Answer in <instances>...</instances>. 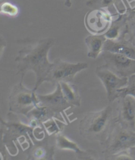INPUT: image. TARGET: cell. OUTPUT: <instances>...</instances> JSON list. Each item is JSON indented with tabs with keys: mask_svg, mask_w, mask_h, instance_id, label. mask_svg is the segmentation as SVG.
<instances>
[{
	"mask_svg": "<svg viewBox=\"0 0 135 160\" xmlns=\"http://www.w3.org/2000/svg\"><path fill=\"white\" fill-rule=\"evenodd\" d=\"M59 84L65 98L72 108L81 107V98L77 86L69 82H60Z\"/></svg>",
	"mask_w": 135,
	"mask_h": 160,
	"instance_id": "2e32d148",
	"label": "cell"
},
{
	"mask_svg": "<svg viewBox=\"0 0 135 160\" xmlns=\"http://www.w3.org/2000/svg\"><path fill=\"white\" fill-rule=\"evenodd\" d=\"M53 63L48 82L55 84L60 82H72L77 74L87 69L88 66L85 62L71 63L60 58L55 59Z\"/></svg>",
	"mask_w": 135,
	"mask_h": 160,
	"instance_id": "5b68a950",
	"label": "cell"
},
{
	"mask_svg": "<svg viewBox=\"0 0 135 160\" xmlns=\"http://www.w3.org/2000/svg\"><path fill=\"white\" fill-rule=\"evenodd\" d=\"M127 152L129 153V155L133 158V159H135V146L130 148L127 150Z\"/></svg>",
	"mask_w": 135,
	"mask_h": 160,
	"instance_id": "7402d4cb",
	"label": "cell"
},
{
	"mask_svg": "<svg viewBox=\"0 0 135 160\" xmlns=\"http://www.w3.org/2000/svg\"><path fill=\"white\" fill-rule=\"evenodd\" d=\"M116 121L127 128L135 131V98L131 95L119 97Z\"/></svg>",
	"mask_w": 135,
	"mask_h": 160,
	"instance_id": "30bf717a",
	"label": "cell"
},
{
	"mask_svg": "<svg viewBox=\"0 0 135 160\" xmlns=\"http://www.w3.org/2000/svg\"><path fill=\"white\" fill-rule=\"evenodd\" d=\"M57 119L56 118H51L42 123V126L46 129L48 135L56 134L61 132L60 127L56 121Z\"/></svg>",
	"mask_w": 135,
	"mask_h": 160,
	"instance_id": "44dd1931",
	"label": "cell"
},
{
	"mask_svg": "<svg viewBox=\"0 0 135 160\" xmlns=\"http://www.w3.org/2000/svg\"><path fill=\"white\" fill-rule=\"evenodd\" d=\"M64 5H65V6H66L67 8H71V5H72L71 0H65Z\"/></svg>",
	"mask_w": 135,
	"mask_h": 160,
	"instance_id": "603a6c76",
	"label": "cell"
},
{
	"mask_svg": "<svg viewBox=\"0 0 135 160\" xmlns=\"http://www.w3.org/2000/svg\"><path fill=\"white\" fill-rule=\"evenodd\" d=\"M96 75L101 80L105 87L108 99L110 103L118 99V90L126 87L128 83L127 77H118L103 65L97 67Z\"/></svg>",
	"mask_w": 135,
	"mask_h": 160,
	"instance_id": "ba28073f",
	"label": "cell"
},
{
	"mask_svg": "<svg viewBox=\"0 0 135 160\" xmlns=\"http://www.w3.org/2000/svg\"><path fill=\"white\" fill-rule=\"evenodd\" d=\"M122 0H87L86 5L91 9H110L114 8L118 13H122L123 11L120 9V5ZM111 12V11H110Z\"/></svg>",
	"mask_w": 135,
	"mask_h": 160,
	"instance_id": "e0dca14e",
	"label": "cell"
},
{
	"mask_svg": "<svg viewBox=\"0 0 135 160\" xmlns=\"http://www.w3.org/2000/svg\"><path fill=\"white\" fill-rule=\"evenodd\" d=\"M131 9H132V10H133V11H135V5L134 6V7H133L132 8H131Z\"/></svg>",
	"mask_w": 135,
	"mask_h": 160,
	"instance_id": "cb8c5ba5",
	"label": "cell"
},
{
	"mask_svg": "<svg viewBox=\"0 0 135 160\" xmlns=\"http://www.w3.org/2000/svg\"><path fill=\"white\" fill-rule=\"evenodd\" d=\"M56 85V88L53 93L48 95L38 94L40 100L38 104L48 108L61 118V115L65 114L66 110L72 108V106L65 98L59 82Z\"/></svg>",
	"mask_w": 135,
	"mask_h": 160,
	"instance_id": "9c48e42d",
	"label": "cell"
},
{
	"mask_svg": "<svg viewBox=\"0 0 135 160\" xmlns=\"http://www.w3.org/2000/svg\"><path fill=\"white\" fill-rule=\"evenodd\" d=\"M19 8L15 5L8 2H2L0 13L2 15H7L9 17H16L19 14Z\"/></svg>",
	"mask_w": 135,
	"mask_h": 160,
	"instance_id": "ffe728a7",
	"label": "cell"
},
{
	"mask_svg": "<svg viewBox=\"0 0 135 160\" xmlns=\"http://www.w3.org/2000/svg\"><path fill=\"white\" fill-rule=\"evenodd\" d=\"M127 17V32L128 40L135 46V11L128 9Z\"/></svg>",
	"mask_w": 135,
	"mask_h": 160,
	"instance_id": "ac0fdd59",
	"label": "cell"
},
{
	"mask_svg": "<svg viewBox=\"0 0 135 160\" xmlns=\"http://www.w3.org/2000/svg\"><path fill=\"white\" fill-rule=\"evenodd\" d=\"M24 76H21V81L15 85L9 98V110L15 115L27 116L28 113L40 102L36 91L30 90L23 85Z\"/></svg>",
	"mask_w": 135,
	"mask_h": 160,
	"instance_id": "277c9868",
	"label": "cell"
},
{
	"mask_svg": "<svg viewBox=\"0 0 135 160\" xmlns=\"http://www.w3.org/2000/svg\"><path fill=\"white\" fill-rule=\"evenodd\" d=\"M107 40L103 34H90L85 38V43L88 48V57L96 59L103 52L104 44Z\"/></svg>",
	"mask_w": 135,
	"mask_h": 160,
	"instance_id": "5bb4252c",
	"label": "cell"
},
{
	"mask_svg": "<svg viewBox=\"0 0 135 160\" xmlns=\"http://www.w3.org/2000/svg\"><path fill=\"white\" fill-rule=\"evenodd\" d=\"M56 147L60 150H69L75 152L79 159H98V154L96 151L88 150L87 151L80 149L78 145L69 139L61 132L56 134Z\"/></svg>",
	"mask_w": 135,
	"mask_h": 160,
	"instance_id": "8fae6325",
	"label": "cell"
},
{
	"mask_svg": "<svg viewBox=\"0 0 135 160\" xmlns=\"http://www.w3.org/2000/svg\"><path fill=\"white\" fill-rule=\"evenodd\" d=\"M102 146L103 156L108 159L110 156L135 146V131L122 127L116 121L108 138Z\"/></svg>",
	"mask_w": 135,
	"mask_h": 160,
	"instance_id": "3957f363",
	"label": "cell"
},
{
	"mask_svg": "<svg viewBox=\"0 0 135 160\" xmlns=\"http://www.w3.org/2000/svg\"><path fill=\"white\" fill-rule=\"evenodd\" d=\"M127 17L128 9L124 13H118L114 15L109 28L103 34L107 39L118 40L126 38L127 32Z\"/></svg>",
	"mask_w": 135,
	"mask_h": 160,
	"instance_id": "7c38bea8",
	"label": "cell"
},
{
	"mask_svg": "<svg viewBox=\"0 0 135 160\" xmlns=\"http://www.w3.org/2000/svg\"><path fill=\"white\" fill-rule=\"evenodd\" d=\"M114 15L108 9H92L85 15V27L91 34H103L109 28Z\"/></svg>",
	"mask_w": 135,
	"mask_h": 160,
	"instance_id": "52a82bcc",
	"label": "cell"
},
{
	"mask_svg": "<svg viewBox=\"0 0 135 160\" xmlns=\"http://www.w3.org/2000/svg\"><path fill=\"white\" fill-rule=\"evenodd\" d=\"M54 44L55 40L52 38L42 39L34 45L21 49L15 59L18 69L17 75L24 76L29 71L35 73V91L43 82H48L53 65L48 60V53Z\"/></svg>",
	"mask_w": 135,
	"mask_h": 160,
	"instance_id": "6da1fadb",
	"label": "cell"
},
{
	"mask_svg": "<svg viewBox=\"0 0 135 160\" xmlns=\"http://www.w3.org/2000/svg\"><path fill=\"white\" fill-rule=\"evenodd\" d=\"M115 121L113 108L108 106L99 112L86 114L79 122V133L84 138L102 145L108 138Z\"/></svg>",
	"mask_w": 135,
	"mask_h": 160,
	"instance_id": "7a4b0ae2",
	"label": "cell"
},
{
	"mask_svg": "<svg viewBox=\"0 0 135 160\" xmlns=\"http://www.w3.org/2000/svg\"><path fill=\"white\" fill-rule=\"evenodd\" d=\"M103 51L121 53L135 59V46L126 38L118 40L107 39L104 44Z\"/></svg>",
	"mask_w": 135,
	"mask_h": 160,
	"instance_id": "4fadbf2b",
	"label": "cell"
},
{
	"mask_svg": "<svg viewBox=\"0 0 135 160\" xmlns=\"http://www.w3.org/2000/svg\"><path fill=\"white\" fill-rule=\"evenodd\" d=\"M118 98L119 97L131 95L135 98V73L128 78V83L126 87L118 90Z\"/></svg>",
	"mask_w": 135,
	"mask_h": 160,
	"instance_id": "d6986e66",
	"label": "cell"
},
{
	"mask_svg": "<svg viewBox=\"0 0 135 160\" xmlns=\"http://www.w3.org/2000/svg\"><path fill=\"white\" fill-rule=\"evenodd\" d=\"M103 65L119 77L128 78L135 73V59L125 55L103 51L101 53Z\"/></svg>",
	"mask_w": 135,
	"mask_h": 160,
	"instance_id": "8992f818",
	"label": "cell"
},
{
	"mask_svg": "<svg viewBox=\"0 0 135 160\" xmlns=\"http://www.w3.org/2000/svg\"><path fill=\"white\" fill-rule=\"evenodd\" d=\"M54 146H48L47 141L38 142L34 145L28 152V159H52L54 154Z\"/></svg>",
	"mask_w": 135,
	"mask_h": 160,
	"instance_id": "9a60e30c",
	"label": "cell"
}]
</instances>
